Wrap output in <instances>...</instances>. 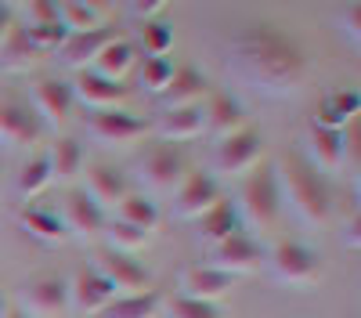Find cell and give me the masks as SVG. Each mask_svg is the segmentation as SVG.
I'll return each instance as SVG.
<instances>
[{
  "label": "cell",
  "mask_w": 361,
  "mask_h": 318,
  "mask_svg": "<svg viewBox=\"0 0 361 318\" xmlns=\"http://www.w3.org/2000/svg\"><path fill=\"white\" fill-rule=\"evenodd\" d=\"M231 66L250 87L267 91V94L296 91L304 73H307V62H304V54H300V47L267 22H253L235 37Z\"/></svg>",
  "instance_id": "6da1fadb"
},
{
  "label": "cell",
  "mask_w": 361,
  "mask_h": 318,
  "mask_svg": "<svg viewBox=\"0 0 361 318\" xmlns=\"http://www.w3.org/2000/svg\"><path fill=\"white\" fill-rule=\"evenodd\" d=\"M275 173H279V192H282V199H286L304 221L322 224V221L329 217V210H333L329 185H325V178H322V173H318L304 156H300V152L282 156V163L275 166Z\"/></svg>",
  "instance_id": "7a4b0ae2"
},
{
  "label": "cell",
  "mask_w": 361,
  "mask_h": 318,
  "mask_svg": "<svg viewBox=\"0 0 361 318\" xmlns=\"http://www.w3.org/2000/svg\"><path fill=\"white\" fill-rule=\"evenodd\" d=\"M238 214H243L253 228H271L282 214V192H279V173L275 163L260 159L250 173L243 188H238Z\"/></svg>",
  "instance_id": "3957f363"
},
{
  "label": "cell",
  "mask_w": 361,
  "mask_h": 318,
  "mask_svg": "<svg viewBox=\"0 0 361 318\" xmlns=\"http://www.w3.org/2000/svg\"><path fill=\"white\" fill-rule=\"evenodd\" d=\"M271 271H275V279L286 282V286H307L322 271V257L307 243L282 239L275 246V253H271Z\"/></svg>",
  "instance_id": "277c9868"
},
{
  "label": "cell",
  "mask_w": 361,
  "mask_h": 318,
  "mask_svg": "<svg viewBox=\"0 0 361 318\" xmlns=\"http://www.w3.org/2000/svg\"><path fill=\"white\" fill-rule=\"evenodd\" d=\"M260 156H264V137H260L257 127L246 123V127H238L235 134H224V137L217 141L214 163H217V170H224V173H243V170L257 166Z\"/></svg>",
  "instance_id": "5b68a950"
},
{
  "label": "cell",
  "mask_w": 361,
  "mask_h": 318,
  "mask_svg": "<svg viewBox=\"0 0 361 318\" xmlns=\"http://www.w3.org/2000/svg\"><path fill=\"white\" fill-rule=\"evenodd\" d=\"M137 173L148 188H177L180 178H185V152L170 141H159L148 152H141Z\"/></svg>",
  "instance_id": "8992f818"
},
{
  "label": "cell",
  "mask_w": 361,
  "mask_h": 318,
  "mask_svg": "<svg viewBox=\"0 0 361 318\" xmlns=\"http://www.w3.org/2000/svg\"><path fill=\"white\" fill-rule=\"evenodd\" d=\"M112 297H116V286L94 264L76 268V275L69 282V307H76L80 314H98Z\"/></svg>",
  "instance_id": "52a82bcc"
},
{
  "label": "cell",
  "mask_w": 361,
  "mask_h": 318,
  "mask_svg": "<svg viewBox=\"0 0 361 318\" xmlns=\"http://www.w3.org/2000/svg\"><path fill=\"white\" fill-rule=\"evenodd\" d=\"M90 264H94L116 289H134V293H145L148 282H152V275H148V268L141 264L137 257L119 253V250H98Z\"/></svg>",
  "instance_id": "ba28073f"
},
{
  "label": "cell",
  "mask_w": 361,
  "mask_h": 318,
  "mask_svg": "<svg viewBox=\"0 0 361 318\" xmlns=\"http://www.w3.org/2000/svg\"><path fill=\"white\" fill-rule=\"evenodd\" d=\"M148 127V120H141V116H130V112H119V109H98L87 116V130L90 137H98L105 145H127L134 137H141Z\"/></svg>",
  "instance_id": "9c48e42d"
},
{
  "label": "cell",
  "mask_w": 361,
  "mask_h": 318,
  "mask_svg": "<svg viewBox=\"0 0 361 318\" xmlns=\"http://www.w3.org/2000/svg\"><path fill=\"white\" fill-rule=\"evenodd\" d=\"M73 102H76L73 83H66V80H40L33 87V94H29V109L40 116L44 127L47 123L51 127H62L69 120V112H73Z\"/></svg>",
  "instance_id": "30bf717a"
},
{
  "label": "cell",
  "mask_w": 361,
  "mask_h": 318,
  "mask_svg": "<svg viewBox=\"0 0 361 318\" xmlns=\"http://www.w3.org/2000/svg\"><path fill=\"white\" fill-rule=\"evenodd\" d=\"M214 202H221V185L214 173H206V170H192L180 178L177 185V199H173V207L180 217H202Z\"/></svg>",
  "instance_id": "8fae6325"
},
{
  "label": "cell",
  "mask_w": 361,
  "mask_h": 318,
  "mask_svg": "<svg viewBox=\"0 0 361 318\" xmlns=\"http://www.w3.org/2000/svg\"><path fill=\"white\" fill-rule=\"evenodd\" d=\"M22 304H25V314H44V318H54L69 307V282L58 279V275H44L37 282L25 286L22 293Z\"/></svg>",
  "instance_id": "7c38bea8"
},
{
  "label": "cell",
  "mask_w": 361,
  "mask_h": 318,
  "mask_svg": "<svg viewBox=\"0 0 361 318\" xmlns=\"http://www.w3.org/2000/svg\"><path fill=\"white\" fill-rule=\"evenodd\" d=\"M260 257H264L260 246H257L250 236H243V231H235V236H228V239H221V243L214 246V253H209V268H217V271H224V275H235V271L257 268Z\"/></svg>",
  "instance_id": "4fadbf2b"
},
{
  "label": "cell",
  "mask_w": 361,
  "mask_h": 318,
  "mask_svg": "<svg viewBox=\"0 0 361 318\" xmlns=\"http://www.w3.org/2000/svg\"><path fill=\"white\" fill-rule=\"evenodd\" d=\"M116 37H119L116 25H98V29H90V33H69L66 44L58 47V54H62L66 66H73V69L83 73V69L94 66V58L102 54V47L109 40H116Z\"/></svg>",
  "instance_id": "5bb4252c"
},
{
  "label": "cell",
  "mask_w": 361,
  "mask_h": 318,
  "mask_svg": "<svg viewBox=\"0 0 361 318\" xmlns=\"http://www.w3.org/2000/svg\"><path fill=\"white\" fill-rule=\"evenodd\" d=\"M40 134V116L25 102H0V141L4 145H33Z\"/></svg>",
  "instance_id": "9a60e30c"
},
{
  "label": "cell",
  "mask_w": 361,
  "mask_h": 318,
  "mask_svg": "<svg viewBox=\"0 0 361 318\" xmlns=\"http://www.w3.org/2000/svg\"><path fill=\"white\" fill-rule=\"evenodd\" d=\"M90 199L98 202V207H119V202L127 199L130 185H127V173L119 166H109V163H94L87 170V188H83Z\"/></svg>",
  "instance_id": "2e32d148"
},
{
  "label": "cell",
  "mask_w": 361,
  "mask_h": 318,
  "mask_svg": "<svg viewBox=\"0 0 361 318\" xmlns=\"http://www.w3.org/2000/svg\"><path fill=\"white\" fill-rule=\"evenodd\" d=\"M156 130H159V137H163V141H170V145H173V141H185V137L202 134V130H206V109H202V102H195V105H173V109H163Z\"/></svg>",
  "instance_id": "e0dca14e"
},
{
  "label": "cell",
  "mask_w": 361,
  "mask_h": 318,
  "mask_svg": "<svg viewBox=\"0 0 361 318\" xmlns=\"http://www.w3.org/2000/svg\"><path fill=\"white\" fill-rule=\"evenodd\" d=\"M231 289V275L209 268V264H199V268H188L180 275V297L188 300H202V304H214L217 297H224Z\"/></svg>",
  "instance_id": "ac0fdd59"
},
{
  "label": "cell",
  "mask_w": 361,
  "mask_h": 318,
  "mask_svg": "<svg viewBox=\"0 0 361 318\" xmlns=\"http://www.w3.org/2000/svg\"><path fill=\"white\" fill-rule=\"evenodd\" d=\"M307 163L322 173V170H336L343 166V156H347V134L343 130H325V127H311L307 134Z\"/></svg>",
  "instance_id": "d6986e66"
},
{
  "label": "cell",
  "mask_w": 361,
  "mask_h": 318,
  "mask_svg": "<svg viewBox=\"0 0 361 318\" xmlns=\"http://www.w3.org/2000/svg\"><path fill=\"white\" fill-rule=\"evenodd\" d=\"M73 94H80L90 109H116L119 102L127 98V87L123 83H116V80H105V76H98L94 69H83L80 76H76V87H73Z\"/></svg>",
  "instance_id": "ffe728a7"
},
{
  "label": "cell",
  "mask_w": 361,
  "mask_h": 318,
  "mask_svg": "<svg viewBox=\"0 0 361 318\" xmlns=\"http://www.w3.org/2000/svg\"><path fill=\"white\" fill-rule=\"evenodd\" d=\"M66 231L73 228L76 236H98L105 228V210L98 207L87 192H69L66 195V217H62Z\"/></svg>",
  "instance_id": "44dd1931"
},
{
  "label": "cell",
  "mask_w": 361,
  "mask_h": 318,
  "mask_svg": "<svg viewBox=\"0 0 361 318\" xmlns=\"http://www.w3.org/2000/svg\"><path fill=\"white\" fill-rule=\"evenodd\" d=\"M134 58H137V44L119 33L116 40H109V44L102 47V54L94 58V66H90V69H94L98 76H105V80H116V83H119V80L130 73Z\"/></svg>",
  "instance_id": "7402d4cb"
},
{
  "label": "cell",
  "mask_w": 361,
  "mask_h": 318,
  "mask_svg": "<svg viewBox=\"0 0 361 318\" xmlns=\"http://www.w3.org/2000/svg\"><path fill=\"white\" fill-rule=\"evenodd\" d=\"M202 94H206V76H202L199 69H192V66L173 69L170 83L159 91L163 109H173V105H195Z\"/></svg>",
  "instance_id": "603a6c76"
},
{
  "label": "cell",
  "mask_w": 361,
  "mask_h": 318,
  "mask_svg": "<svg viewBox=\"0 0 361 318\" xmlns=\"http://www.w3.org/2000/svg\"><path fill=\"white\" fill-rule=\"evenodd\" d=\"M206 127L214 130L217 137L224 134H235L238 127H246V116H243V105H238L231 94H214L206 105Z\"/></svg>",
  "instance_id": "cb8c5ba5"
},
{
  "label": "cell",
  "mask_w": 361,
  "mask_h": 318,
  "mask_svg": "<svg viewBox=\"0 0 361 318\" xmlns=\"http://www.w3.org/2000/svg\"><path fill=\"white\" fill-rule=\"evenodd\" d=\"M159 293L145 289V293H130V297H112L94 318H152L159 311Z\"/></svg>",
  "instance_id": "d4e9b609"
},
{
  "label": "cell",
  "mask_w": 361,
  "mask_h": 318,
  "mask_svg": "<svg viewBox=\"0 0 361 318\" xmlns=\"http://www.w3.org/2000/svg\"><path fill=\"white\" fill-rule=\"evenodd\" d=\"M238 231V210H235V202H228V199H221V202H214L202 217H199V236L206 239V243H221V239H228V236H235Z\"/></svg>",
  "instance_id": "484cf974"
},
{
  "label": "cell",
  "mask_w": 361,
  "mask_h": 318,
  "mask_svg": "<svg viewBox=\"0 0 361 318\" xmlns=\"http://www.w3.org/2000/svg\"><path fill=\"white\" fill-rule=\"evenodd\" d=\"M357 112V94L354 91H336L329 94L318 112H314V127H325V130H343V123Z\"/></svg>",
  "instance_id": "4316f807"
},
{
  "label": "cell",
  "mask_w": 361,
  "mask_h": 318,
  "mask_svg": "<svg viewBox=\"0 0 361 318\" xmlns=\"http://www.w3.org/2000/svg\"><path fill=\"white\" fill-rule=\"evenodd\" d=\"M22 228L29 236H37L44 243H62L66 239V224L58 214H51L47 207H25L22 210Z\"/></svg>",
  "instance_id": "83f0119b"
},
{
  "label": "cell",
  "mask_w": 361,
  "mask_h": 318,
  "mask_svg": "<svg viewBox=\"0 0 361 318\" xmlns=\"http://www.w3.org/2000/svg\"><path fill=\"white\" fill-rule=\"evenodd\" d=\"M54 15L62 22L69 33H90V29H98V8L87 4V0H62V4H54Z\"/></svg>",
  "instance_id": "f1b7e54d"
},
{
  "label": "cell",
  "mask_w": 361,
  "mask_h": 318,
  "mask_svg": "<svg viewBox=\"0 0 361 318\" xmlns=\"http://www.w3.org/2000/svg\"><path fill=\"white\" fill-rule=\"evenodd\" d=\"M119 221H127L141 231H152L156 221H159V210H156V202L148 199V195H137V192H127V199L119 202Z\"/></svg>",
  "instance_id": "f546056e"
},
{
  "label": "cell",
  "mask_w": 361,
  "mask_h": 318,
  "mask_svg": "<svg viewBox=\"0 0 361 318\" xmlns=\"http://www.w3.org/2000/svg\"><path fill=\"white\" fill-rule=\"evenodd\" d=\"M47 163H51V178L54 173L58 178H73V173L80 170V163H83V145L76 137H58Z\"/></svg>",
  "instance_id": "4dcf8cb0"
},
{
  "label": "cell",
  "mask_w": 361,
  "mask_h": 318,
  "mask_svg": "<svg viewBox=\"0 0 361 318\" xmlns=\"http://www.w3.org/2000/svg\"><path fill=\"white\" fill-rule=\"evenodd\" d=\"M33 54H37V51H33V44H29L25 29L15 22L11 33L4 37V44H0V66H4V69H22Z\"/></svg>",
  "instance_id": "1f68e13d"
},
{
  "label": "cell",
  "mask_w": 361,
  "mask_h": 318,
  "mask_svg": "<svg viewBox=\"0 0 361 318\" xmlns=\"http://www.w3.org/2000/svg\"><path fill=\"white\" fill-rule=\"evenodd\" d=\"M170 44H173V25L166 18H152L141 25V47L148 58H166Z\"/></svg>",
  "instance_id": "d6a6232c"
},
{
  "label": "cell",
  "mask_w": 361,
  "mask_h": 318,
  "mask_svg": "<svg viewBox=\"0 0 361 318\" xmlns=\"http://www.w3.org/2000/svg\"><path fill=\"white\" fill-rule=\"evenodd\" d=\"M25 29V25H22ZM25 37H29V44H33V51L40 54V51H58L66 44V37H69V29L58 22V15L51 18V22H40V25H29L25 29Z\"/></svg>",
  "instance_id": "836d02e7"
},
{
  "label": "cell",
  "mask_w": 361,
  "mask_h": 318,
  "mask_svg": "<svg viewBox=\"0 0 361 318\" xmlns=\"http://www.w3.org/2000/svg\"><path fill=\"white\" fill-rule=\"evenodd\" d=\"M105 231H109L112 250H119V253H130V250H137V246L148 243V231H141V228H134V224H127V221H119V217H112Z\"/></svg>",
  "instance_id": "e575fe53"
},
{
  "label": "cell",
  "mask_w": 361,
  "mask_h": 318,
  "mask_svg": "<svg viewBox=\"0 0 361 318\" xmlns=\"http://www.w3.org/2000/svg\"><path fill=\"white\" fill-rule=\"evenodd\" d=\"M47 185H51V163H47V156L29 159V163L22 166L18 192H22V195H37V192H44Z\"/></svg>",
  "instance_id": "d590c367"
},
{
  "label": "cell",
  "mask_w": 361,
  "mask_h": 318,
  "mask_svg": "<svg viewBox=\"0 0 361 318\" xmlns=\"http://www.w3.org/2000/svg\"><path fill=\"white\" fill-rule=\"evenodd\" d=\"M166 318H221L217 304H202V300H188V297H170L166 300Z\"/></svg>",
  "instance_id": "8d00e7d4"
},
{
  "label": "cell",
  "mask_w": 361,
  "mask_h": 318,
  "mask_svg": "<svg viewBox=\"0 0 361 318\" xmlns=\"http://www.w3.org/2000/svg\"><path fill=\"white\" fill-rule=\"evenodd\" d=\"M173 62H170V58H145V62H141V83L148 87V91H163V87L170 83V76H173Z\"/></svg>",
  "instance_id": "74e56055"
},
{
  "label": "cell",
  "mask_w": 361,
  "mask_h": 318,
  "mask_svg": "<svg viewBox=\"0 0 361 318\" xmlns=\"http://www.w3.org/2000/svg\"><path fill=\"white\" fill-rule=\"evenodd\" d=\"M18 15H22V22L18 25H40V22H51L54 18V4H44V0H29V4H22L18 8Z\"/></svg>",
  "instance_id": "f35d334b"
},
{
  "label": "cell",
  "mask_w": 361,
  "mask_h": 318,
  "mask_svg": "<svg viewBox=\"0 0 361 318\" xmlns=\"http://www.w3.org/2000/svg\"><path fill=\"white\" fill-rule=\"evenodd\" d=\"M343 15H347V25H343V29L350 33V40L357 44V40H361V8H357V4H350Z\"/></svg>",
  "instance_id": "ab89813d"
},
{
  "label": "cell",
  "mask_w": 361,
  "mask_h": 318,
  "mask_svg": "<svg viewBox=\"0 0 361 318\" xmlns=\"http://www.w3.org/2000/svg\"><path fill=\"white\" fill-rule=\"evenodd\" d=\"M11 25H15V8L11 4H0V44H4V37L11 33Z\"/></svg>",
  "instance_id": "60d3db41"
},
{
  "label": "cell",
  "mask_w": 361,
  "mask_h": 318,
  "mask_svg": "<svg viewBox=\"0 0 361 318\" xmlns=\"http://www.w3.org/2000/svg\"><path fill=\"white\" fill-rule=\"evenodd\" d=\"M4 318H33V314H25L22 307H8V314H4Z\"/></svg>",
  "instance_id": "b9f144b4"
},
{
  "label": "cell",
  "mask_w": 361,
  "mask_h": 318,
  "mask_svg": "<svg viewBox=\"0 0 361 318\" xmlns=\"http://www.w3.org/2000/svg\"><path fill=\"white\" fill-rule=\"evenodd\" d=\"M8 314V300H4V293H0V318Z\"/></svg>",
  "instance_id": "7bdbcfd3"
},
{
  "label": "cell",
  "mask_w": 361,
  "mask_h": 318,
  "mask_svg": "<svg viewBox=\"0 0 361 318\" xmlns=\"http://www.w3.org/2000/svg\"><path fill=\"white\" fill-rule=\"evenodd\" d=\"M0 170H4V166H0Z\"/></svg>",
  "instance_id": "ee69618b"
}]
</instances>
